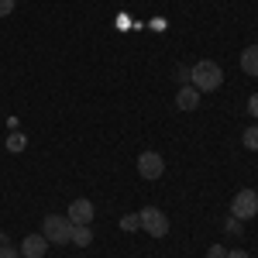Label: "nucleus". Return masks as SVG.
<instances>
[{
	"label": "nucleus",
	"mask_w": 258,
	"mask_h": 258,
	"mask_svg": "<svg viewBox=\"0 0 258 258\" xmlns=\"http://www.w3.org/2000/svg\"><path fill=\"white\" fill-rule=\"evenodd\" d=\"M176 107H179V110H197V107H200V90L193 86V83L182 86V90L176 93Z\"/></svg>",
	"instance_id": "obj_8"
},
{
	"label": "nucleus",
	"mask_w": 258,
	"mask_h": 258,
	"mask_svg": "<svg viewBox=\"0 0 258 258\" xmlns=\"http://www.w3.org/2000/svg\"><path fill=\"white\" fill-rule=\"evenodd\" d=\"M90 241H93V231H90V224H80V227H73V244L86 248Z\"/></svg>",
	"instance_id": "obj_10"
},
{
	"label": "nucleus",
	"mask_w": 258,
	"mask_h": 258,
	"mask_svg": "<svg viewBox=\"0 0 258 258\" xmlns=\"http://www.w3.org/2000/svg\"><path fill=\"white\" fill-rule=\"evenodd\" d=\"M165 172V159L159 152H141L138 155V176L141 179H159Z\"/></svg>",
	"instance_id": "obj_5"
},
{
	"label": "nucleus",
	"mask_w": 258,
	"mask_h": 258,
	"mask_svg": "<svg viewBox=\"0 0 258 258\" xmlns=\"http://www.w3.org/2000/svg\"><path fill=\"white\" fill-rule=\"evenodd\" d=\"M207 258H227V248L224 244H210L207 248Z\"/></svg>",
	"instance_id": "obj_16"
},
{
	"label": "nucleus",
	"mask_w": 258,
	"mask_h": 258,
	"mask_svg": "<svg viewBox=\"0 0 258 258\" xmlns=\"http://www.w3.org/2000/svg\"><path fill=\"white\" fill-rule=\"evenodd\" d=\"M0 258H21V251H18V248H11L7 241H0Z\"/></svg>",
	"instance_id": "obj_15"
},
{
	"label": "nucleus",
	"mask_w": 258,
	"mask_h": 258,
	"mask_svg": "<svg viewBox=\"0 0 258 258\" xmlns=\"http://www.w3.org/2000/svg\"><path fill=\"white\" fill-rule=\"evenodd\" d=\"M227 258H251V255H248L244 248H234V251H227Z\"/></svg>",
	"instance_id": "obj_20"
},
{
	"label": "nucleus",
	"mask_w": 258,
	"mask_h": 258,
	"mask_svg": "<svg viewBox=\"0 0 258 258\" xmlns=\"http://www.w3.org/2000/svg\"><path fill=\"white\" fill-rule=\"evenodd\" d=\"M189 83L197 86L200 93H214V90H220V83H224V69L214 59H200L193 66V80Z\"/></svg>",
	"instance_id": "obj_1"
},
{
	"label": "nucleus",
	"mask_w": 258,
	"mask_h": 258,
	"mask_svg": "<svg viewBox=\"0 0 258 258\" xmlns=\"http://www.w3.org/2000/svg\"><path fill=\"white\" fill-rule=\"evenodd\" d=\"M231 217H238V220L258 217V193L255 189H241V193H234V200H231Z\"/></svg>",
	"instance_id": "obj_4"
},
{
	"label": "nucleus",
	"mask_w": 258,
	"mask_h": 258,
	"mask_svg": "<svg viewBox=\"0 0 258 258\" xmlns=\"http://www.w3.org/2000/svg\"><path fill=\"white\" fill-rule=\"evenodd\" d=\"M66 217L73 220V227L90 224V220H93V203H90V200H73V203H69V210H66Z\"/></svg>",
	"instance_id": "obj_7"
},
{
	"label": "nucleus",
	"mask_w": 258,
	"mask_h": 258,
	"mask_svg": "<svg viewBox=\"0 0 258 258\" xmlns=\"http://www.w3.org/2000/svg\"><path fill=\"white\" fill-rule=\"evenodd\" d=\"M138 220H141V231H148L152 238H165L169 234V217H165V210H159V207L138 210Z\"/></svg>",
	"instance_id": "obj_3"
},
{
	"label": "nucleus",
	"mask_w": 258,
	"mask_h": 258,
	"mask_svg": "<svg viewBox=\"0 0 258 258\" xmlns=\"http://www.w3.org/2000/svg\"><path fill=\"white\" fill-rule=\"evenodd\" d=\"M241 69H244L248 76H258V45H248V48L241 52Z\"/></svg>",
	"instance_id": "obj_9"
},
{
	"label": "nucleus",
	"mask_w": 258,
	"mask_h": 258,
	"mask_svg": "<svg viewBox=\"0 0 258 258\" xmlns=\"http://www.w3.org/2000/svg\"><path fill=\"white\" fill-rule=\"evenodd\" d=\"M14 11V0H0V18H7Z\"/></svg>",
	"instance_id": "obj_19"
},
{
	"label": "nucleus",
	"mask_w": 258,
	"mask_h": 258,
	"mask_svg": "<svg viewBox=\"0 0 258 258\" xmlns=\"http://www.w3.org/2000/svg\"><path fill=\"white\" fill-rule=\"evenodd\" d=\"M248 114H251V117H258V93H251V97H248Z\"/></svg>",
	"instance_id": "obj_18"
},
{
	"label": "nucleus",
	"mask_w": 258,
	"mask_h": 258,
	"mask_svg": "<svg viewBox=\"0 0 258 258\" xmlns=\"http://www.w3.org/2000/svg\"><path fill=\"white\" fill-rule=\"evenodd\" d=\"M41 234L48 244H73V220L66 214H48L41 220Z\"/></svg>",
	"instance_id": "obj_2"
},
{
	"label": "nucleus",
	"mask_w": 258,
	"mask_h": 258,
	"mask_svg": "<svg viewBox=\"0 0 258 258\" xmlns=\"http://www.w3.org/2000/svg\"><path fill=\"white\" fill-rule=\"evenodd\" d=\"M24 145H28L24 131H11L7 135V152H24Z\"/></svg>",
	"instance_id": "obj_11"
},
{
	"label": "nucleus",
	"mask_w": 258,
	"mask_h": 258,
	"mask_svg": "<svg viewBox=\"0 0 258 258\" xmlns=\"http://www.w3.org/2000/svg\"><path fill=\"white\" fill-rule=\"evenodd\" d=\"M241 141H244V148H248V152H258V124H251V127L241 135Z\"/></svg>",
	"instance_id": "obj_12"
},
{
	"label": "nucleus",
	"mask_w": 258,
	"mask_h": 258,
	"mask_svg": "<svg viewBox=\"0 0 258 258\" xmlns=\"http://www.w3.org/2000/svg\"><path fill=\"white\" fill-rule=\"evenodd\" d=\"M224 231L238 238V234H241V220H238V217H231V220H227V224H224Z\"/></svg>",
	"instance_id": "obj_17"
},
{
	"label": "nucleus",
	"mask_w": 258,
	"mask_h": 258,
	"mask_svg": "<svg viewBox=\"0 0 258 258\" xmlns=\"http://www.w3.org/2000/svg\"><path fill=\"white\" fill-rule=\"evenodd\" d=\"M21 258H45V251H48V241H45V234H28V238L21 241Z\"/></svg>",
	"instance_id": "obj_6"
},
{
	"label": "nucleus",
	"mask_w": 258,
	"mask_h": 258,
	"mask_svg": "<svg viewBox=\"0 0 258 258\" xmlns=\"http://www.w3.org/2000/svg\"><path fill=\"white\" fill-rule=\"evenodd\" d=\"M176 80L182 83V86H189V80H193V69H189V66H179V69H176Z\"/></svg>",
	"instance_id": "obj_14"
},
{
	"label": "nucleus",
	"mask_w": 258,
	"mask_h": 258,
	"mask_svg": "<svg viewBox=\"0 0 258 258\" xmlns=\"http://www.w3.org/2000/svg\"><path fill=\"white\" fill-rule=\"evenodd\" d=\"M138 227H141L138 214H124V217H120V231H138Z\"/></svg>",
	"instance_id": "obj_13"
}]
</instances>
